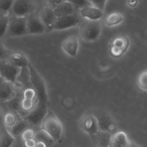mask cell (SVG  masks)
I'll return each instance as SVG.
<instances>
[{
	"label": "cell",
	"instance_id": "5",
	"mask_svg": "<svg viewBox=\"0 0 147 147\" xmlns=\"http://www.w3.org/2000/svg\"><path fill=\"white\" fill-rule=\"evenodd\" d=\"M7 35L12 37H20L27 35L26 17L10 16Z\"/></svg>",
	"mask_w": 147,
	"mask_h": 147
},
{
	"label": "cell",
	"instance_id": "27",
	"mask_svg": "<svg viewBox=\"0 0 147 147\" xmlns=\"http://www.w3.org/2000/svg\"><path fill=\"white\" fill-rule=\"evenodd\" d=\"M34 138L36 142L41 141L45 142L49 147H51L55 142L48 134L41 129L35 133Z\"/></svg>",
	"mask_w": 147,
	"mask_h": 147
},
{
	"label": "cell",
	"instance_id": "19",
	"mask_svg": "<svg viewBox=\"0 0 147 147\" xmlns=\"http://www.w3.org/2000/svg\"><path fill=\"white\" fill-rule=\"evenodd\" d=\"M103 11L92 6H88L79 10L80 15L86 20H99L103 15Z\"/></svg>",
	"mask_w": 147,
	"mask_h": 147
},
{
	"label": "cell",
	"instance_id": "29",
	"mask_svg": "<svg viewBox=\"0 0 147 147\" xmlns=\"http://www.w3.org/2000/svg\"><path fill=\"white\" fill-rule=\"evenodd\" d=\"M14 1L0 0V12L9 14V12L13 4Z\"/></svg>",
	"mask_w": 147,
	"mask_h": 147
},
{
	"label": "cell",
	"instance_id": "15",
	"mask_svg": "<svg viewBox=\"0 0 147 147\" xmlns=\"http://www.w3.org/2000/svg\"><path fill=\"white\" fill-rule=\"evenodd\" d=\"M78 40L75 35H71L66 38L62 44L63 51L69 56L75 57L78 53Z\"/></svg>",
	"mask_w": 147,
	"mask_h": 147
},
{
	"label": "cell",
	"instance_id": "11",
	"mask_svg": "<svg viewBox=\"0 0 147 147\" xmlns=\"http://www.w3.org/2000/svg\"><path fill=\"white\" fill-rule=\"evenodd\" d=\"M26 24L27 34H41L46 31L40 19L38 14L35 12L27 16Z\"/></svg>",
	"mask_w": 147,
	"mask_h": 147
},
{
	"label": "cell",
	"instance_id": "4",
	"mask_svg": "<svg viewBox=\"0 0 147 147\" xmlns=\"http://www.w3.org/2000/svg\"><path fill=\"white\" fill-rule=\"evenodd\" d=\"M102 32V25L99 20H86L80 26V37L85 41L91 42L96 40Z\"/></svg>",
	"mask_w": 147,
	"mask_h": 147
},
{
	"label": "cell",
	"instance_id": "10",
	"mask_svg": "<svg viewBox=\"0 0 147 147\" xmlns=\"http://www.w3.org/2000/svg\"><path fill=\"white\" fill-rule=\"evenodd\" d=\"M47 105L36 104L34 108L28 113L24 119L31 125H41L43 120L47 114Z\"/></svg>",
	"mask_w": 147,
	"mask_h": 147
},
{
	"label": "cell",
	"instance_id": "20",
	"mask_svg": "<svg viewBox=\"0 0 147 147\" xmlns=\"http://www.w3.org/2000/svg\"><path fill=\"white\" fill-rule=\"evenodd\" d=\"M17 85H19L20 89L24 87H27V88H31L29 87L32 86V85L31 83L30 72L28 67L21 69L17 77L15 87Z\"/></svg>",
	"mask_w": 147,
	"mask_h": 147
},
{
	"label": "cell",
	"instance_id": "34",
	"mask_svg": "<svg viewBox=\"0 0 147 147\" xmlns=\"http://www.w3.org/2000/svg\"><path fill=\"white\" fill-rule=\"evenodd\" d=\"M75 9L81 10L88 6H92L90 1H70Z\"/></svg>",
	"mask_w": 147,
	"mask_h": 147
},
{
	"label": "cell",
	"instance_id": "17",
	"mask_svg": "<svg viewBox=\"0 0 147 147\" xmlns=\"http://www.w3.org/2000/svg\"><path fill=\"white\" fill-rule=\"evenodd\" d=\"M75 9L70 1H63L53 9L57 18L74 14Z\"/></svg>",
	"mask_w": 147,
	"mask_h": 147
},
{
	"label": "cell",
	"instance_id": "32",
	"mask_svg": "<svg viewBox=\"0 0 147 147\" xmlns=\"http://www.w3.org/2000/svg\"><path fill=\"white\" fill-rule=\"evenodd\" d=\"M22 96L24 99L34 101L36 98V91L32 87L27 88L23 91Z\"/></svg>",
	"mask_w": 147,
	"mask_h": 147
},
{
	"label": "cell",
	"instance_id": "35",
	"mask_svg": "<svg viewBox=\"0 0 147 147\" xmlns=\"http://www.w3.org/2000/svg\"><path fill=\"white\" fill-rule=\"evenodd\" d=\"M35 132L33 129L29 128L26 129L21 135V138L23 142L32 139L34 137Z\"/></svg>",
	"mask_w": 147,
	"mask_h": 147
},
{
	"label": "cell",
	"instance_id": "31",
	"mask_svg": "<svg viewBox=\"0 0 147 147\" xmlns=\"http://www.w3.org/2000/svg\"><path fill=\"white\" fill-rule=\"evenodd\" d=\"M34 101L22 98L21 102L22 109L26 112H30L34 108Z\"/></svg>",
	"mask_w": 147,
	"mask_h": 147
},
{
	"label": "cell",
	"instance_id": "6",
	"mask_svg": "<svg viewBox=\"0 0 147 147\" xmlns=\"http://www.w3.org/2000/svg\"><path fill=\"white\" fill-rule=\"evenodd\" d=\"M79 127L81 130L90 136L93 141L99 131L96 118L91 112L84 114L79 121Z\"/></svg>",
	"mask_w": 147,
	"mask_h": 147
},
{
	"label": "cell",
	"instance_id": "16",
	"mask_svg": "<svg viewBox=\"0 0 147 147\" xmlns=\"http://www.w3.org/2000/svg\"><path fill=\"white\" fill-rule=\"evenodd\" d=\"M11 64L18 68L28 67L30 64L26 56L20 51H12L7 60Z\"/></svg>",
	"mask_w": 147,
	"mask_h": 147
},
{
	"label": "cell",
	"instance_id": "38",
	"mask_svg": "<svg viewBox=\"0 0 147 147\" xmlns=\"http://www.w3.org/2000/svg\"><path fill=\"white\" fill-rule=\"evenodd\" d=\"M10 147H25L24 145V142L20 137L16 139L15 141Z\"/></svg>",
	"mask_w": 147,
	"mask_h": 147
},
{
	"label": "cell",
	"instance_id": "40",
	"mask_svg": "<svg viewBox=\"0 0 147 147\" xmlns=\"http://www.w3.org/2000/svg\"><path fill=\"white\" fill-rule=\"evenodd\" d=\"M137 2L136 1H128L129 5L131 7H135L137 4Z\"/></svg>",
	"mask_w": 147,
	"mask_h": 147
},
{
	"label": "cell",
	"instance_id": "33",
	"mask_svg": "<svg viewBox=\"0 0 147 147\" xmlns=\"http://www.w3.org/2000/svg\"><path fill=\"white\" fill-rule=\"evenodd\" d=\"M12 51L7 49L3 43L0 41V61L7 60Z\"/></svg>",
	"mask_w": 147,
	"mask_h": 147
},
{
	"label": "cell",
	"instance_id": "28",
	"mask_svg": "<svg viewBox=\"0 0 147 147\" xmlns=\"http://www.w3.org/2000/svg\"><path fill=\"white\" fill-rule=\"evenodd\" d=\"M137 83L142 90L147 91V70L142 72L138 76Z\"/></svg>",
	"mask_w": 147,
	"mask_h": 147
},
{
	"label": "cell",
	"instance_id": "18",
	"mask_svg": "<svg viewBox=\"0 0 147 147\" xmlns=\"http://www.w3.org/2000/svg\"><path fill=\"white\" fill-rule=\"evenodd\" d=\"M130 143L125 132L117 131L112 135L109 147H129Z\"/></svg>",
	"mask_w": 147,
	"mask_h": 147
},
{
	"label": "cell",
	"instance_id": "24",
	"mask_svg": "<svg viewBox=\"0 0 147 147\" xmlns=\"http://www.w3.org/2000/svg\"><path fill=\"white\" fill-rule=\"evenodd\" d=\"M23 98L22 97V95L20 93H17L16 96L13 99L5 103L7 107L12 110L13 111L17 112L20 115H21L22 112L26 113L23 111L21 108V102Z\"/></svg>",
	"mask_w": 147,
	"mask_h": 147
},
{
	"label": "cell",
	"instance_id": "39",
	"mask_svg": "<svg viewBox=\"0 0 147 147\" xmlns=\"http://www.w3.org/2000/svg\"><path fill=\"white\" fill-rule=\"evenodd\" d=\"M35 147H49V146L43 142L38 141L37 142L36 146Z\"/></svg>",
	"mask_w": 147,
	"mask_h": 147
},
{
	"label": "cell",
	"instance_id": "23",
	"mask_svg": "<svg viewBox=\"0 0 147 147\" xmlns=\"http://www.w3.org/2000/svg\"><path fill=\"white\" fill-rule=\"evenodd\" d=\"M30 123L25 119H21L16 122L11 127L10 133L15 138H18L24 131L30 128Z\"/></svg>",
	"mask_w": 147,
	"mask_h": 147
},
{
	"label": "cell",
	"instance_id": "2",
	"mask_svg": "<svg viewBox=\"0 0 147 147\" xmlns=\"http://www.w3.org/2000/svg\"><path fill=\"white\" fill-rule=\"evenodd\" d=\"M32 88L36 91L37 104L47 105V96L45 84L42 77L31 64L28 66Z\"/></svg>",
	"mask_w": 147,
	"mask_h": 147
},
{
	"label": "cell",
	"instance_id": "3",
	"mask_svg": "<svg viewBox=\"0 0 147 147\" xmlns=\"http://www.w3.org/2000/svg\"><path fill=\"white\" fill-rule=\"evenodd\" d=\"M91 113L96 118L99 131L109 132L112 134L117 132L116 122L108 111L97 109Z\"/></svg>",
	"mask_w": 147,
	"mask_h": 147
},
{
	"label": "cell",
	"instance_id": "9",
	"mask_svg": "<svg viewBox=\"0 0 147 147\" xmlns=\"http://www.w3.org/2000/svg\"><path fill=\"white\" fill-rule=\"evenodd\" d=\"M21 69L14 66L8 60L0 61V77L15 86Z\"/></svg>",
	"mask_w": 147,
	"mask_h": 147
},
{
	"label": "cell",
	"instance_id": "36",
	"mask_svg": "<svg viewBox=\"0 0 147 147\" xmlns=\"http://www.w3.org/2000/svg\"><path fill=\"white\" fill-rule=\"evenodd\" d=\"M92 6L98 9H100L101 11L103 12L105 7V3L107 1H90Z\"/></svg>",
	"mask_w": 147,
	"mask_h": 147
},
{
	"label": "cell",
	"instance_id": "14",
	"mask_svg": "<svg viewBox=\"0 0 147 147\" xmlns=\"http://www.w3.org/2000/svg\"><path fill=\"white\" fill-rule=\"evenodd\" d=\"M40 19L47 32L53 30V26L57 17L53 13V9L48 6L43 7L38 14Z\"/></svg>",
	"mask_w": 147,
	"mask_h": 147
},
{
	"label": "cell",
	"instance_id": "22",
	"mask_svg": "<svg viewBox=\"0 0 147 147\" xmlns=\"http://www.w3.org/2000/svg\"><path fill=\"white\" fill-rule=\"evenodd\" d=\"M112 134L109 132L98 131L93 141L96 147H109Z\"/></svg>",
	"mask_w": 147,
	"mask_h": 147
},
{
	"label": "cell",
	"instance_id": "1",
	"mask_svg": "<svg viewBox=\"0 0 147 147\" xmlns=\"http://www.w3.org/2000/svg\"><path fill=\"white\" fill-rule=\"evenodd\" d=\"M41 129L48 134L55 142L59 140L63 134L62 124L51 111L47 112L41 123Z\"/></svg>",
	"mask_w": 147,
	"mask_h": 147
},
{
	"label": "cell",
	"instance_id": "25",
	"mask_svg": "<svg viewBox=\"0 0 147 147\" xmlns=\"http://www.w3.org/2000/svg\"><path fill=\"white\" fill-rule=\"evenodd\" d=\"M123 20V17L121 14L117 12H114L106 16L105 22L107 26H113L120 24Z\"/></svg>",
	"mask_w": 147,
	"mask_h": 147
},
{
	"label": "cell",
	"instance_id": "26",
	"mask_svg": "<svg viewBox=\"0 0 147 147\" xmlns=\"http://www.w3.org/2000/svg\"><path fill=\"white\" fill-rule=\"evenodd\" d=\"M9 19V14L0 12V40L7 35Z\"/></svg>",
	"mask_w": 147,
	"mask_h": 147
},
{
	"label": "cell",
	"instance_id": "7",
	"mask_svg": "<svg viewBox=\"0 0 147 147\" xmlns=\"http://www.w3.org/2000/svg\"><path fill=\"white\" fill-rule=\"evenodd\" d=\"M34 5L32 1L17 0L13 4L9 12V16L26 17L34 12Z\"/></svg>",
	"mask_w": 147,
	"mask_h": 147
},
{
	"label": "cell",
	"instance_id": "30",
	"mask_svg": "<svg viewBox=\"0 0 147 147\" xmlns=\"http://www.w3.org/2000/svg\"><path fill=\"white\" fill-rule=\"evenodd\" d=\"M16 120V116L13 113L7 112L4 117V124L7 127H12L17 122Z\"/></svg>",
	"mask_w": 147,
	"mask_h": 147
},
{
	"label": "cell",
	"instance_id": "8",
	"mask_svg": "<svg viewBox=\"0 0 147 147\" xmlns=\"http://www.w3.org/2000/svg\"><path fill=\"white\" fill-rule=\"evenodd\" d=\"M129 45V41L127 36L119 35L113 38L109 45L111 55L118 58L126 52Z\"/></svg>",
	"mask_w": 147,
	"mask_h": 147
},
{
	"label": "cell",
	"instance_id": "12",
	"mask_svg": "<svg viewBox=\"0 0 147 147\" xmlns=\"http://www.w3.org/2000/svg\"><path fill=\"white\" fill-rule=\"evenodd\" d=\"M80 22V18L76 14L58 17L53 26V30H63L77 26Z\"/></svg>",
	"mask_w": 147,
	"mask_h": 147
},
{
	"label": "cell",
	"instance_id": "21",
	"mask_svg": "<svg viewBox=\"0 0 147 147\" xmlns=\"http://www.w3.org/2000/svg\"><path fill=\"white\" fill-rule=\"evenodd\" d=\"M4 124L0 128V147H10L15 141Z\"/></svg>",
	"mask_w": 147,
	"mask_h": 147
},
{
	"label": "cell",
	"instance_id": "41",
	"mask_svg": "<svg viewBox=\"0 0 147 147\" xmlns=\"http://www.w3.org/2000/svg\"><path fill=\"white\" fill-rule=\"evenodd\" d=\"M129 147H140L138 145L132 142H130V145Z\"/></svg>",
	"mask_w": 147,
	"mask_h": 147
},
{
	"label": "cell",
	"instance_id": "13",
	"mask_svg": "<svg viewBox=\"0 0 147 147\" xmlns=\"http://www.w3.org/2000/svg\"><path fill=\"white\" fill-rule=\"evenodd\" d=\"M16 87L0 77V102H7L17 95Z\"/></svg>",
	"mask_w": 147,
	"mask_h": 147
},
{
	"label": "cell",
	"instance_id": "37",
	"mask_svg": "<svg viewBox=\"0 0 147 147\" xmlns=\"http://www.w3.org/2000/svg\"><path fill=\"white\" fill-rule=\"evenodd\" d=\"M36 143L37 142L34 138L24 142V145L25 147H35Z\"/></svg>",
	"mask_w": 147,
	"mask_h": 147
}]
</instances>
